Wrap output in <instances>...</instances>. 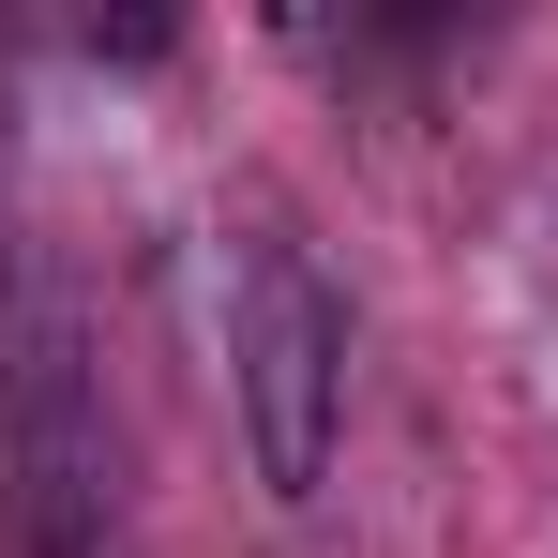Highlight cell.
Instances as JSON below:
<instances>
[{"mask_svg":"<svg viewBox=\"0 0 558 558\" xmlns=\"http://www.w3.org/2000/svg\"><path fill=\"white\" fill-rule=\"evenodd\" d=\"M227 408L272 498H317V468L348 438V287L317 272V242L287 211L227 227Z\"/></svg>","mask_w":558,"mask_h":558,"instance_id":"2","label":"cell"},{"mask_svg":"<svg viewBox=\"0 0 558 558\" xmlns=\"http://www.w3.org/2000/svg\"><path fill=\"white\" fill-rule=\"evenodd\" d=\"M0 544L15 558L121 544V408H106L92 302L46 242H0Z\"/></svg>","mask_w":558,"mask_h":558,"instance_id":"1","label":"cell"}]
</instances>
